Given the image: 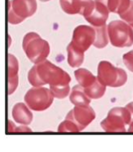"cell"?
Wrapping results in <instances>:
<instances>
[{"mask_svg": "<svg viewBox=\"0 0 133 152\" xmlns=\"http://www.w3.org/2000/svg\"><path fill=\"white\" fill-rule=\"evenodd\" d=\"M37 11L36 0H11L8 8V22L17 25L31 17Z\"/></svg>", "mask_w": 133, "mask_h": 152, "instance_id": "7", "label": "cell"}, {"mask_svg": "<svg viewBox=\"0 0 133 152\" xmlns=\"http://www.w3.org/2000/svg\"><path fill=\"white\" fill-rule=\"evenodd\" d=\"M109 42L117 48L130 47L133 45V28L122 20H116L107 26Z\"/></svg>", "mask_w": 133, "mask_h": 152, "instance_id": "4", "label": "cell"}, {"mask_svg": "<svg viewBox=\"0 0 133 152\" xmlns=\"http://www.w3.org/2000/svg\"><path fill=\"white\" fill-rule=\"evenodd\" d=\"M95 39L96 31L94 26L81 25L78 26L74 30L71 42L78 50L86 52L91 45H93Z\"/></svg>", "mask_w": 133, "mask_h": 152, "instance_id": "8", "label": "cell"}, {"mask_svg": "<svg viewBox=\"0 0 133 152\" xmlns=\"http://www.w3.org/2000/svg\"><path fill=\"white\" fill-rule=\"evenodd\" d=\"M41 2H47V1H50V0H40Z\"/></svg>", "mask_w": 133, "mask_h": 152, "instance_id": "28", "label": "cell"}, {"mask_svg": "<svg viewBox=\"0 0 133 152\" xmlns=\"http://www.w3.org/2000/svg\"><path fill=\"white\" fill-rule=\"evenodd\" d=\"M16 132H31V129H29V127H26V125H22L21 127H18L17 128H16Z\"/></svg>", "mask_w": 133, "mask_h": 152, "instance_id": "24", "label": "cell"}, {"mask_svg": "<svg viewBox=\"0 0 133 152\" xmlns=\"http://www.w3.org/2000/svg\"><path fill=\"white\" fill-rule=\"evenodd\" d=\"M60 5L67 14H79L85 18L93 10L95 0H60Z\"/></svg>", "mask_w": 133, "mask_h": 152, "instance_id": "10", "label": "cell"}, {"mask_svg": "<svg viewBox=\"0 0 133 152\" xmlns=\"http://www.w3.org/2000/svg\"><path fill=\"white\" fill-rule=\"evenodd\" d=\"M131 121L132 114L126 107H116L109 110L101 126L107 132H125L126 125H129Z\"/></svg>", "mask_w": 133, "mask_h": 152, "instance_id": "5", "label": "cell"}, {"mask_svg": "<svg viewBox=\"0 0 133 152\" xmlns=\"http://www.w3.org/2000/svg\"><path fill=\"white\" fill-rule=\"evenodd\" d=\"M97 80L102 85L109 87H120L127 81V72L108 61H101L97 67Z\"/></svg>", "mask_w": 133, "mask_h": 152, "instance_id": "3", "label": "cell"}, {"mask_svg": "<svg viewBox=\"0 0 133 152\" xmlns=\"http://www.w3.org/2000/svg\"><path fill=\"white\" fill-rule=\"evenodd\" d=\"M68 53V64L71 67H78L83 64L84 61V52L78 50L77 47L70 42L67 46Z\"/></svg>", "mask_w": 133, "mask_h": 152, "instance_id": "15", "label": "cell"}, {"mask_svg": "<svg viewBox=\"0 0 133 152\" xmlns=\"http://www.w3.org/2000/svg\"><path fill=\"white\" fill-rule=\"evenodd\" d=\"M129 25L131 26H132V28H133V22H132V23H130Z\"/></svg>", "mask_w": 133, "mask_h": 152, "instance_id": "29", "label": "cell"}, {"mask_svg": "<svg viewBox=\"0 0 133 152\" xmlns=\"http://www.w3.org/2000/svg\"><path fill=\"white\" fill-rule=\"evenodd\" d=\"M22 48L27 58L35 64L46 60L50 53L48 42L35 32H29L24 36Z\"/></svg>", "mask_w": 133, "mask_h": 152, "instance_id": "2", "label": "cell"}, {"mask_svg": "<svg viewBox=\"0 0 133 152\" xmlns=\"http://www.w3.org/2000/svg\"><path fill=\"white\" fill-rule=\"evenodd\" d=\"M74 76L78 82V85L83 88L90 86L97 80V77L86 68H79L76 70L74 72Z\"/></svg>", "mask_w": 133, "mask_h": 152, "instance_id": "16", "label": "cell"}, {"mask_svg": "<svg viewBox=\"0 0 133 152\" xmlns=\"http://www.w3.org/2000/svg\"><path fill=\"white\" fill-rule=\"evenodd\" d=\"M19 63L17 58L12 53L8 54V95L13 94L19 83L18 77Z\"/></svg>", "mask_w": 133, "mask_h": 152, "instance_id": "12", "label": "cell"}, {"mask_svg": "<svg viewBox=\"0 0 133 152\" xmlns=\"http://www.w3.org/2000/svg\"><path fill=\"white\" fill-rule=\"evenodd\" d=\"M123 60L127 69L133 72V50L125 53L123 56Z\"/></svg>", "mask_w": 133, "mask_h": 152, "instance_id": "23", "label": "cell"}, {"mask_svg": "<svg viewBox=\"0 0 133 152\" xmlns=\"http://www.w3.org/2000/svg\"><path fill=\"white\" fill-rule=\"evenodd\" d=\"M49 89L51 90L54 97L60 99L66 98L68 95L70 94V85L60 86H51Z\"/></svg>", "mask_w": 133, "mask_h": 152, "instance_id": "21", "label": "cell"}, {"mask_svg": "<svg viewBox=\"0 0 133 152\" xmlns=\"http://www.w3.org/2000/svg\"><path fill=\"white\" fill-rule=\"evenodd\" d=\"M51 90L46 87H33L26 92L24 100L27 106L33 111L41 112L47 110L54 100Z\"/></svg>", "mask_w": 133, "mask_h": 152, "instance_id": "6", "label": "cell"}, {"mask_svg": "<svg viewBox=\"0 0 133 152\" xmlns=\"http://www.w3.org/2000/svg\"><path fill=\"white\" fill-rule=\"evenodd\" d=\"M58 132H80V130L74 121L65 118V120L63 121L59 125Z\"/></svg>", "mask_w": 133, "mask_h": 152, "instance_id": "20", "label": "cell"}, {"mask_svg": "<svg viewBox=\"0 0 133 152\" xmlns=\"http://www.w3.org/2000/svg\"><path fill=\"white\" fill-rule=\"evenodd\" d=\"M30 109L24 103H17L12 108V115L15 122L21 125H29L33 120V113Z\"/></svg>", "mask_w": 133, "mask_h": 152, "instance_id": "13", "label": "cell"}, {"mask_svg": "<svg viewBox=\"0 0 133 152\" xmlns=\"http://www.w3.org/2000/svg\"><path fill=\"white\" fill-rule=\"evenodd\" d=\"M65 118L74 121L81 132L84 130L96 118V113L94 110L89 105H75L74 109L68 113Z\"/></svg>", "mask_w": 133, "mask_h": 152, "instance_id": "9", "label": "cell"}, {"mask_svg": "<svg viewBox=\"0 0 133 152\" xmlns=\"http://www.w3.org/2000/svg\"><path fill=\"white\" fill-rule=\"evenodd\" d=\"M91 99L85 93L83 87H82L80 85H76L73 87L70 96V102L73 104L78 106L89 105Z\"/></svg>", "mask_w": 133, "mask_h": 152, "instance_id": "14", "label": "cell"}, {"mask_svg": "<svg viewBox=\"0 0 133 152\" xmlns=\"http://www.w3.org/2000/svg\"><path fill=\"white\" fill-rule=\"evenodd\" d=\"M127 132H133V120L130 123L129 127H128V129H127Z\"/></svg>", "mask_w": 133, "mask_h": 152, "instance_id": "27", "label": "cell"}, {"mask_svg": "<svg viewBox=\"0 0 133 152\" xmlns=\"http://www.w3.org/2000/svg\"><path fill=\"white\" fill-rule=\"evenodd\" d=\"M109 11L106 6L99 2L95 1V7L91 13L86 17V21L89 22L92 26L97 27L106 24V21L109 18Z\"/></svg>", "mask_w": 133, "mask_h": 152, "instance_id": "11", "label": "cell"}, {"mask_svg": "<svg viewBox=\"0 0 133 152\" xmlns=\"http://www.w3.org/2000/svg\"><path fill=\"white\" fill-rule=\"evenodd\" d=\"M8 125H9V132H16V128L17 127L14 126V124L12 121H8Z\"/></svg>", "mask_w": 133, "mask_h": 152, "instance_id": "26", "label": "cell"}, {"mask_svg": "<svg viewBox=\"0 0 133 152\" xmlns=\"http://www.w3.org/2000/svg\"><path fill=\"white\" fill-rule=\"evenodd\" d=\"M132 3V0H108L107 7L109 12L122 14L125 12Z\"/></svg>", "mask_w": 133, "mask_h": 152, "instance_id": "18", "label": "cell"}, {"mask_svg": "<svg viewBox=\"0 0 133 152\" xmlns=\"http://www.w3.org/2000/svg\"><path fill=\"white\" fill-rule=\"evenodd\" d=\"M83 89L84 91L88 95V97L94 99L101 98L106 91V86L102 85L98 80H96L91 86Z\"/></svg>", "mask_w": 133, "mask_h": 152, "instance_id": "19", "label": "cell"}, {"mask_svg": "<svg viewBox=\"0 0 133 152\" xmlns=\"http://www.w3.org/2000/svg\"><path fill=\"white\" fill-rule=\"evenodd\" d=\"M28 81L34 87H40L47 84L51 86L70 85L71 77L60 67L44 60L35 64L28 72Z\"/></svg>", "mask_w": 133, "mask_h": 152, "instance_id": "1", "label": "cell"}, {"mask_svg": "<svg viewBox=\"0 0 133 152\" xmlns=\"http://www.w3.org/2000/svg\"><path fill=\"white\" fill-rule=\"evenodd\" d=\"M126 108L127 109V110H129L130 113H131V114H132V121L133 120V102H131L129 103L128 104H127ZM132 121H131V122H132Z\"/></svg>", "mask_w": 133, "mask_h": 152, "instance_id": "25", "label": "cell"}, {"mask_svg": "<svg viewBox=\"0 0 133 152\" xmlns=\"http://www.w3.org/2000/svg\"><path fill=\"white\" fill-rule=\"evenodd\" d=\"M94 28L96 31V39L93 45L97 49H104L108 45L109 42L107 25L105 24L102 26H97Z\"/></svg>", "mask_w": 133, "mask_h": 152, "instance_id": "17", "label": "cell"}, {"mask_svg": "<svg viewBox=\"0 0 133 152\" xmlns=\"http://www.w3.org/2000/svg\"><path fill=\"white\" fill-rule=\"evenodd\" d=\"M119 16H120L122 20L126 21L127 23H128V24L133 22V0H132V3H131L129 8L125 12L120 14Z\"/></svg>", "mask_w": 133, "mask_h": 152, "instance_id": "22", "label": "cell"}]
</instances>
